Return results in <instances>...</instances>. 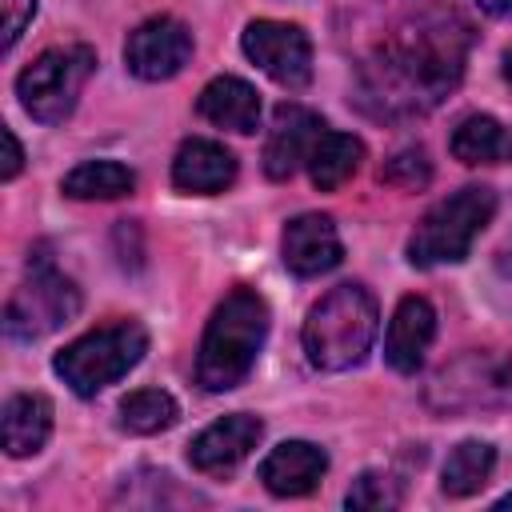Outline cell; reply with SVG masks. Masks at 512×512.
Instances as JSON below:
<instances>
[{
  "label": "cell",
  "instance_id": "obj_1",
  "mask_svg": "<svg viewBox=\"0 0 512 512\" xmlns=\"http://www.w3.org/2000/svg\"><path fill=\"white\" fill-rule=\"evenodd\" d=\"M264 336H268L264 296L252 288H232L216 304V312L204 328V340H200V356H196L200 388H208V392L236 388L252 372V364L264 348Z\"/></svg>",
  "mask_w": 512,
  "mask_h": 512
},
{
  "label": "cell",
  "instance_id": "obj_2",
  "mask_svg": "<svg viewBox=\"0 0 512 512\" xmlns=\"http://www.w3.org/2000/svg\"><path fill=\"white\" fill-rule=\"evenodd\" d=\"M380 312L368 288L360 284H336L304 320V352L324 372L356 368L376 340Z\"/></svg>",
  "mask_w": 512,
  "mask_h": 512
},
{
  "label": "cell",
  "instance_id": "obj_3",
  "mask_svg": "<svg viewBox=\"0 0 512 512\" xmlns=\"http://www.w3.org/2000/svg\"><path fill=\"white\" fill-rule=\"evenodd\" d=\"M496 212V192L484 184H468L460 192H452L448 200L432 204L424 212V220L416 224L412 240H408V260L416 268H432V264H456L472 252V240L484 232V224Z\"/></svg>",
  "mask_w": 512,
  "mask_h": 512
},
{
  "label": "cell",
  "instance_id": "obj_4",
  "mask_svg": "<svg viewBox=\"0 0 512 512\" xmlns=\"http://www.w3.org/2000/svg\"><path fill=\"white\" fill-rule=\"evenodd\" d=\"M144 352H148V332L136 320H112L72 340L56 356V376L76 396H96L100 388L120 380L128 368H136Z\"/></svg>",
  "mask_w": 512,
  "mask_h": 512
},
{
  "label": "cell",
  "instance_id": "obj_5",
  "mask_svg": "<svg viewBox=\"0 0 512 512\" xmlns=\"http://www.w3.org/2000/svg\"><path fill=\"white\" fill-rule=\"evenodd\" d=\"M96 68V52L88 44H60L40 52L16 80V96L24 112L40 124H60L72 116L84 80Z\"/></svg>",
  "mask_w": 512,
  "mask_h": 512
},
{
  "label": "cell",
  "instance_id": "obj_6",
  "mask_svg": "<svg viewBox=\"0 0 512 512\" xmlns=\"http://www.w3.org/2000/svg\"><path fill=\"white\" fill-rule=\"evenodd\" d=\"M460 68H464V44L448 28H424L416 36H400L384 60L392 84H400V92L412 100L420 96L436 100L444 88L460 80Z\"/></svg>",
  "mask_w": 512,
  "mask_h": 512
},
{
  "label": "cell",
  "instance_id": "obj_7",
  "mask_svg": "<svg viewBox=\"0 0 512 512\" xmlns=\"http://www.w3.org/2000/svg\"><path fill=\"white\" fill-rule=\"evenodd\" d=\"M80 312V288L56 272L48 256L28 260V280L12 292L4 308V328L16 340H40L56 328H64Z\"/></svg>",
  "mask_w": 512,
  "mask_h": 512
},
{
  "label": "cell",
  "instance_id": "obj_8",
  "mask_svg": "<svg viewBox=\"0 0 512 512\" xmlns=\"http://www.w3.org/2000/svg\"><path fill=\"white\" fill-rule=\"evenodd\" d=\"M244 52L248 60L268 72L284 88H304L312 80V44L300 24L284 20H252L244 28Z\"/></svg>",
  "mask_w": 512,
  "mask_h": 512
},
{
  "label": "cell",
  "instance_id": "obj_9",
  "mask_svg": "<svg viewBox=\"0 0 512 512\" xmlns=\"http://www.w3.org/2000/svg\"><path fill=\"white\" fill-rule=\"evenodd\" d=\"M192 56V32L172 16H152L128 32L124 64L140 80H168Z\"/></svg>",
  "mask_w": 512,
  "mask_h": 512
},
{
  "label": "cell",
  "instance_id": "obj_10",
  "mask_svg": "<svg viewBox=\"0 0 512 512\" xmlns=\"http://www.w3.org/2000/svg\"><path fill=\"white\" fill-rule=\"evenodd\" d=\"M324 120L300 104H280L272 112V128L264 140V172L272 180H288L300 164H308L316 140L324 136Z\"/></svg>",
  "mask_w": 512,
  "mask_h": 512
},
{
  "label": "cell",
  "instance_id": "obj_11",
  "mask_svg": "<svg viewBox=\"0 0 512 512\" xmlns=\"http://www.w3.org/2000/svg\"><path fill=\"white\" fill-rule=\"evenodd\" d=\"M260 436H264V424H260L256 416L232 412V416L208 424V428L192 440L188 460H192V468L204 472V476H224V472H232V468L260 444Z\"/></svg>",
  "mask_w": 512,
  "mask_h": 512
},
{
  "label": "cell",
  "instance_id": "obj_12",
  "mask_svg": "<svg viewBox=\"0 0 512 512\" xmlns=\"http://www.w3.org/2000/svg\"><path fill=\"white\" fill-rule=\"evenodd\" d=\"M280 252H284V264L296 276L332 272L340 264V256H344L340 236H336V224L328 216H320V212H304V216L288 220L284 240H280Z\"/></svg>",
  "mask_w": 512,
  "mask_h": 512
},
{
  "label": "cell",
  "instance_id": "obj_13",
  "mask_svg": "<svg viewBox=\"0 0 512 512\" xmlns=\"http://www.w3.org/2000/svg\"><path fill=\"white\" fill-rule=\"evenodd\" d=\"M324 472L328 456L308 440H284L260 460V480L272 496H308Z\"/></svg>",
  "mask_w": 512,
  "mask_h": 512
},
{
  "label": "cell",
  "instance_id": "obj_14",
  "mask_svg": "<svg viewBox=\"0 0 512 512\" xmlns=\"http://www.w3.org/2000/svg\"><path fill=\"white\" fill-rule=\"evenodd\" d=\"M436 336V312L424 296H404L388 320L384 356L396 372H416L424 364V352Z\"/></svg>",
  "mask_w": 512,
  "mask_h": 512
},
{
  "label": "cell",
  "instance_id": "obj_15",
  "mask_svg": "<svg viewBox=\"0 0 512 512\" xmlns=\"http://www.w3.org/2000/svg\"><path fill=\"white\" fill-rule=\"evenodd\" d=\"M236 180V156L216 144V140H184L176 160H172V184L180 192H196V196H212L224 192Z\"/></svg>",
  "mask_w": 512,
  "mask_h": 512
},
{
  "label": "cell",
  "instance_id": "obj_16",
  "mask_svg": "<svg viewBox=\"0 0 512 512\" xmlns=\"http://www.w3.org/2000/svg\"><path fill=\"white\" fill-rule=\"evenodd\" d=\"M196 112L216 124V128H228V132H256L260 128V96L248 80L240 76H216L212 84H204L200 100H196Z\"/></svg>",
  "mask_w": 512,
  "mask_h": 512
},
{
  "label": "cell",
  "instance_id": "obj_17",
  "mask_svg": "<svg viewBox=\"0 0 512 512\" xmlns=\"http://www.w3.org/2000/svg\"><path fill=\"white\" fill-rule=\"evenodd\" d=\"M52 432V404L36 392H20L4 404L0 412V436H4V452L8 456H32L44 448Z\"/></svg>",
  "mask_w": 512,
  "mask_h": 512
},
{
  "label": "cell",
  "instance_id": "obj_18",
  "mask_svg": "<svg viewBox=\"0 0 512 512\" xmlns=\"http://www.w3.org/2000/svg\"><path fill=\"white\" fill-rule=\"evenodd\" d=\"M360 160H364V144L356 136L324 128V136L316 140V148L308 156V176H312V184L320 192H332L360 168Z\"/></svg>",
  "mask_w": 512,
  "mask_h": 512
},
{
  "label": "cell",
  "instance_id": "obj_19",
  "mask_svg": "<svg viewBox=\"0 0 512 512\" xmlns=\"http://www.w3.org/2000/svg\"><path fill=\"white\" fill-rule=\"evenodd\" d=\"M492 468H496V448L484 444V440H464L448 452L444 472H440V488H444V496L464 500V496H472L488 484Z\"/></svg>",
  "mask_w": 512,
  "mask_h": 512
},
{
  "label": "cell",
  "instance_id": "obj_20",
  "mask_svg": "<svg viewBox=\"0 0 512 512\" xmlns=\"http://www.w3.org/2000/svg\"><path fill=\"white\" fill-rule=\"evenodd\" d=\"M60 188L72 200H116L136 188V176L116 160H88V164H76Z\"/></svg>",
  "mask_w": 512,
  "mask_h": 512
},
{
  "label": "cell",
  "instance_id": "obj_21",
  "mask_svg": "<svg viewBox=\"0 0 512 512\" xmlns=\"http://www.w3.org/2000/svg\"><path fill=\"white\" fill-rule=\"evenodd\" d=\"M176 416H180L176 400L160 388H140V392H128L120 400V428L136 432V436H156V432L172 428Z\"/></svg>",
  "mask_w": 512,
  "mask_h": 512
},
{
  "label": "cell",
  "instance_id": "obj_22",
  "mask_svg": "<svg viewBox=\"0 0 512 512\" xmlns=\"http://www.w3.org/2000/svg\"><path fill=\"white\" fill-rule=\"evenodd\" d=\"M504 152V128L492 116H468L452 132V156L464 164H492Z\"/></svg>",
  "mask_w": 512,
  "mask_h": 512
},
{
  "label": "cell",
  "instance_id": "obj_23",
  "mask_svg": "<svg viewBox=\"0 0 512 512\" xmlns=\"http://www.w3.org/2000/svg\"><path fill=\"white\" fill-rule=\"evenodd\" d=\"M380 180H384V184H396V188H408V192L424 188V184L432 180L428 152H424V148H404V152H396V156L380 168Z\"/></svg>",
  "mask_w": 512,
  "mask_h": 512
},
{
  "label": "cell",
  "instance_id": "obj_24",
  "mask_svg": "<svg viewBox=\"0 0 512 512\" xmlns=\"http://www.w3.org/2000/svg\"><path fill=\"white\" fill-rule=\"evenodd\" d=\"M348 508H392V504H400V492L392 488V480L388 476H380V472H364L352 488H348Z\"/></svg>",
  "mask_w": 512,
  "mask_h": 512
},
{
  "label": "cell",
  "instance_id": "obj_25",
  "mask_svg": "<svg viewBox=\"0 0 512 512\" xmlns=\"http://www.w3.org/2000/svg\"><path fill=\"white\" fill-rule=\"evenodd\" d=\"M0 12H4V48H12L24 32V24L32 20L36 0H0Z\"/></svg>",
  "mask_w": 512,
  "mask_h": 512
},
{
  "label": "cell",
  "instance_id": "obj_26",
  "mask_svg": "<svg viewBox=\"0 0 512 512\" xmlns=\"http://www.w3.org/2000/svg\"><path fill=\"white\" fill-rule=\"evenodd\" d=\"M0 136H4V168H0V176H4V180H12V176L24 168V152H20V140H16V132H12V128H4Z\"/></svg>",
  "mask_w": 512,
  "mask_h": 512
},
{
  "label": "cell",
  "instance_id": "obj_27",
  "mask_svg": "<svg viewBox=\"0 0 512 512\" xmlns=\"http://www.w3.org/2000/svg\"><path fill=\"white\" fill-rule=\"evenodd\" d=\"M484 12H496V16H504V12H512V0H476Z\"/></svg>",
  "mask_w": 512,
  "mask_h": 512
},
{
  "label": "cell",
  "instance_id": "obj_28",
  "mask_svg": "<svg viewBox=\"0 0 512 512\" xmlns=\"http://www.w3.org/2000/svg\"><path fill=\"white\" fill-rule=\"evenodd\" d=\"M496 504H500V508H512V492H508V496H500Z\"/></svg>",
  "mask_w": 512,
  "mask_h": 512
}]
</instances>
